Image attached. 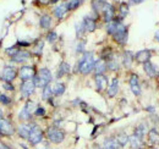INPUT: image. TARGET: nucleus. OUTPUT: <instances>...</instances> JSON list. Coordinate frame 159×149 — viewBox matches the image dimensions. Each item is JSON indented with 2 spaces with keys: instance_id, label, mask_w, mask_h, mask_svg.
<instances>
[{
  "instance_id": "obj_10",
  "label": "nucleus",
  "mask_w": 159,
  "mask_h": 149,
  "mask_svg": "<svg viewBox=\"0 0 159 149\" xmlns=\"http://www.w3.org/2000/svg\"><path fill=\"white\" fill-rule=\"evenodd\" d=\"M34 76H36V70H34L33 66L25 65V66H22L20 70H19V77H20L22 81H30V79H33Z\"/></svg>"
},
{
  "instance_id": "obj_29",
  "label": "nucleus",
  "mask_w": 159,
  "mask_h": 149,
  "mask_svg": "<svg viewBox=\"0 0 159 149\" xmlns=\"http://www.w3.org/2000/svg\"><path fill=\"white\" fill-rule=\"evenodd\" d=\"M52 22H53V20L52 17L49 16V15H43L39 20V26L43 28V29H49L50 27H52Z\"/></svg>"
},
{
  "instance_id": "obj_21",
  "label": "nucleus",
  "mask_w": 159,
  "mask_h": 149,
  "mask_svg": "<svg viewBox=\"0 0 159 149\" xmlns=\"http://www.w3.org/2000/svg\"><path fill=\"white\" fill-rule=\"evenodd\" d=\"M135 60V54L131 52V50H125L122 53V65L126 67V69H130L132 62Z\"/></svg>"
},
{
  "instance_id": "obj_18",
  "label": "nucleus",
  "mask_w": 159,
  "mask_h": 149,
  "mask_svg": "<svg viewBox=\"0 0 159 149\" xmlns=\"http://www.w3.org/2000/svg\"><path fill=\"white\" fill-rule=\"evenodd\" d=\"M129 146L131 149H144V139L139 138L132 133L129 138Z\"/></svg>"
},
{
  "instance_id": "obj_48",
  "label": "nucleus",
  "mask_w": 159,
  "mask_h": 149,
  "mask_svg": "<svg viewBox=\"0 0 159 149\" xmlns=\"http://www.w3.org/2000/svg\"><path fill=\"white\" fill-rule=\"evenodd\" d=\"M147 149H158V147H149V148H147Z\"/></svg>"
},
{
  "instance_id": "obj_23",
  "label": "nucleus",
  "mask_w": 159,
  "mask_h": 149,
  "mask_svg": "<svg viewBox=\"0 0 159 149\" xmlns=\"http://www.w3.org/2000/svg\"><path fill=\"white\" fill-rule=\"evenodd\" d=\"M107 70H108V67H107V61L105 60H103V59L96 60L94 67H93V71L96 72V74H104V72Z\"/></svg>"
},
{
  "instance_id": "obj_35",
  "label": "nucleus",
  "mask_w": 159,
  "mask_h": 149,
  "mask_svg": "<svg viewBox=\"0 0 159 149\" xmlns=\"http://www.w3.org/2000/svg\"><path fill=\"white\" fill-rule=\"evenodd\" d=\"M82 1H83V0H69V1L66 2L67 10H76L80 5L82 4Z\"/></svg>"
},
{
  "instance_id": "obj_28",
  "label": "nucleus",
  "mask_w": 159,
  "mask_h": 149,
  "mask_svg": "<svg viewBox=\"0 0 159 149\" xmlns=\"http://www.w3.org/2000/svg\"><path fill=\"white\" fill-rule=\"evenodd\" d=\"M69 72H70V65H69L66 61H62V62L59 65V69H58L57 77H58V78H61V77L66 76Z\"/></svg>"
},
{
  "instance_id": "obj_16",
  "label": "nucleus",
  "mask_w": 159,
  "mask_h": 149,
  "mask_svg": "<svg viewBox=\"0 0 159 149\" xmlns=\"http://www.w3.org/2000/svg\"><path fill=\"white\" fill-rule=\"evenodd\" d=\"M94 83H96V89L98 92H103L108 87V78L105 74H96L94 76Z\"/></svg>"
},
{
  "instance_id": "obj_6",
  "label": "nucleus",
  "mask_w": 159,
  "mask_h": 149,
  "mask_svg": "<svg viewBox=\"0 0 159 149\" xmlns=\"http://www.w3.org/2000/svg\"><path fill=\"white\" fill-rule=\"evenodd\" d=\"M17 74H19V71H17L14 66L7 65V66H5V67L2 69V71H1V79H2L4 82L11 83V82L17 77Z\"/></svg>"
},
{
  "instance_id": "obj_24",
  "label": "nucleus",
  "mask_w": 159,
  "mask_h": 149,
  "mask_svg": "<svg viewBox=\"0 0 159 149\" xmlns=\"http://www.w3.org/2000/svg\"><path fill=\"white\" fill-rule=\"evenodd\" d=\"M147 132H148V125H147L146 122H141V124H139V125L135 127L134 134L139 137V138H142V139H144V136L147 134Z\"/></svg>"
},
{
  "instance_id": "obj_32",
  "label": "nucleus",
  "mask_w": 159,
  "mask_h": 149,
  "mask_svg": "<svg viewBox=\"0 0 159 149\" xmlns=\"http://www.w3.org/2000/svg\"><path fill=\"white\" fill-rule=\"evenodd\" d=\"M32 112L31 111H28L25 106L21 109V111H20V114H19V119L20 120H22V121H27V120H31V117H32Z\"/></svg>"
},
{
  "instance_id": "obj_17",
  "label": "nucleus",
  "mask_w": 159,
  "mask_h": 149,
  "mask_svg": "<svg viewBox=\"0 0 159 149\" xmlns=\"http://www.w3.org/2000/svg\"><path fill=\"white\" fill-rule=\"evenodd\" d=\"M152 57V53L149 49H142V50H139L136 54H135V60L139 62V64H144L147 61H149V59Z\"/></svg>"
},
{
  "instance_id": "obj_1",
  "label": "nucleus",
  "mask_w": 159,
  "mask_h": 149,
  "mask_svg": "<svg viewBox=\"0 0 159 149\" xmlns=\"http://www.w3.org/2000/svg\"><path fill=\"white\" fill-rule=\"evenodd\" d=\"M96 59L92 52H84L77 62V71L81 74H88L93 71Z\"/></svg>"
},
{
  "instance_id": "obj_49",
  "label": "nucleus",
  "mask_w": 159,
  "mask_h": 149,
  "mask_svg": "<svg viewBox=\"0 0 159 149\" xmlns=\"http://www.w3.org/2000/svg\"><path fill=\"white\" fill-rule=\"evenodd\" d=\"M40 149H53V148H48V147H44V148H40Z\"/></svg>"
},
{
  "instance_id": "obj_15",
  "label": "nucleus",
  "mask_w": 159,
  "mask_h": 149,
  "mask_svg": "<svg viewBox=\"0 0 159 149\" xmlns=\"http://www.w3.org/2000/svg\"><path fill=\"white\" fill-rule=\"evenodd\" d=\"M147 139H148V143L151 144V147H158L159 146V131L153 127V129H149L147 132Z\"/></svg>"
},
{
  "instance_id": "obj_33",
  "label": "nucleus",
  "mask_w": 159,
  "mask_h": 149,
  "mask_svg": "<svg viewBox=\"0 0 159 149\" xmlns=\"http://www.w3.org/2000/svg\"><path fill=\"white\" fill-rule=\"evenodd\" d=\"M129 4H125V2H122L121 5H120V14H119V19L120 20H124L127 15H129Z\"/></svg>"
},
{
  "instance_id": "obj_5",
  "label": "nucleus",
  "mask_w": 159,
  "mask_h": 149,
  "mask_svg": "<svg viewBox=\"0 0 159 149\" xmlns=\"http://www.w3.org/2000/svg\"><path fill=\"white\" fill-rule=\"evenodd\" d=\"M114 40L120 44V45H125L127 43V39H129V29H127V26H125L122 22H120L115 33L113 34Z\"/></svg>"
},
{
  "instance_id": "obj_34",
  "label": "nucleus",
  "mask_w": 159,
  "mask_h": 149,
  "mask_svg": "<svg viewBox=\"0 0 159 149\" xmlns=\"http://www.w3.org/2000/svg\"><path fill=\"white\" fill-rule=\"evenodd\" d=\"M53 97V91H52V86H47L43 88V92H42V98L44 100H50Z\"/></svg>"
},
{
  "instance_id": "obj_11",
  "label": "nucleus",
  "mask_w": 159,
  "mask_h": 149,
  "mask_svg": "<svg viewBox=\"0 0 159 149\" xmlns=\"http://www.w3.org/2000/svg\"><path fill=\"white\" fill-rule=\"evenodd\" d=\"M143 71L149 78H157L159 76V71L156 65H153L152 61H147L143 64Z\"/></svg>"
},
{
  "instance_id": "obj_12",
  "label": "nucleus",
  "mask_w": 159,
  "mask_h": 149,
  "mask_svg": "<svg viewBox=\"0 0 159 149\" xmlns=\"http://www.w3.org/2000/svg\"><path fill=\"white\" fill-rule=\"evenodd\" d=\"M102 14H103V19L107 23H109L110 21H113L115 17V10H114V6L109 2L105 4V6L103 7L102 10Z\"/></svg>"
},
{
  "instance_id": "obj_4",
  "label": "nucleus",
  "mask_w": 159,
  "mask_h": 149,
  "mask_svg": "<svg viewBox=\"0 0 159 149\" xmlns=\"http://www.w3.org/2000/svg\"><path fill=\"white\" fill-rule=\"evenodd\" d=\"M43 137H44L43 130L38 125L31 124V132H30V137L27 139L30 142V144L31 146H38L39 143L43 142Z\"/></svg>"
},
{
  "instance_id": "obj_14",
  "label": "nucleus",
  "mask_w": 159,
  "mask_h": 149,
  "mask_svg": "<svg viewBox=\"0 0 159 149\" xmlns=\"http://www.w3.org/2000/svg\"><path fill=\"white\" fill-rule=\"evenodd\" d=\"M30 59H31V53H30L28 50H25V49H19V52L11 57L12 62H16V64L26 62V61H28Z\"/></svg>"
},
{
  "instance_id": "obj_41",
  "label": "nucleus",
  "mask_w": 159,
  "mask_h": 149,
  "mask_svg": "<svg viewBox=\"0 0 159 149\" xmlns=\"http://www.w3.org/2000/svg\"><path fill=\"white\" fill-rule=\"evenodd\" d=\"M34 115L36 116H44L45 115V109L42 108V106H37V109L34 111Z\"/></svg>"
},
{
  "instance_id": "obj_44",
  "label": "nucleus",
  "mask_w": 159,
  "mask_h": 149,
  "mask_svg": "<svg viewBox=\"0 0 159 149\" xmlns=\"http://www.w3.org/2000/svg\"><path fill=\"white\" fill-rule=\"evenodd\" d=\"M0 149H12V148H10L9 146H6L4 143H0Z\"/></svg>"
},
{
  "instance_id": "obj_13",
  "label": "nucleus",
  "mask_w": 159,
  "mask_h": 149,
  "mask_svg": "<svg viewBox=\"0 0 159 149\" xmlns=\"http://www.w3.org/2000/svg\"><path fill=\"white\" fill-rule=\"evenodd\" d=\"M81 22H82V25H83L84 32L92 33V32H94L96 28H97V22H96V20L93 19L92 16H84Z\"/></svg>"
},
{
  "instance_id": "obj_26",
  "label": "nucleus",
  "mask_w": 159,
  "mask_h": 149,
  "mask_svg": "<svg viewBox=\"0 0 159 149\" xmlns=\"http://www.w3.org/2000/svg\"><path fill=\"white\" fill-rule=\"evenodd\" d=\"M103 148L104 149H121L119 143L116 142L115 137H109L107 139H104L103 142Z\"/></svg>"
},
{
  "instance_id": "obj_45",
  "label": "nucleus",
  "mask_w": 159,
  "mask_h": 149,
  "mask_svg": "<svg viewBox=\"0 0 159 149\" xmlns=\"http://www.w3.org/2000/svg\"><path fill=\"white\" fill-rule=\"evenodd\" d=\"M39 2H42V4H49L50 2V0H38Z\"/></svg>"
},
{
  "instance_id": "obj_47",
  "label": "nucleus",
  "mask_w": 159,
  "mask_h": 149,
  "mask_svg": "<svg viewBox=\"0 0 159 149\" xmlns=\"http://www.w3.org/2000/svg\"><path fill=\"white\" fill-rule=\"evenodd\" d=\"M4 119V114H2V111L0 110V120H2Z\"/></svg>"
},
{
  "instance_id": "obj_2",
  "label": "nucleus",
  "mask_w": 159,
  "mask_h": 149,
  "mask_svg": "<svg viewBox=\"0 0 159 149\" xmlns=\"http://www.w3.org/2000/svg\"><path fill=\"white\" fill-rule=\"evenodd\" d=\"M52 79H53V74L50 72V70L47 69V67L40 69L39 71L36 74V76L33 77L34 86L38 87V88H44V87L49 86Z\"/></svg>"
},
{
  "instance_id": "obj_22",
  "label": "nucleus",
  "mask_w": 159,
  "mask_h": 149,
  "mask_svg": "<svg viewBox=\"0 0 159 149\" xmlns=\"http://www.w3.org/2000/svg\"><path fill=\"white\" fill-rule=\"evenodd\" d=\"M129 138H130V136L125 131H120L115 134V139H116V142L119 143L121 148H125L129 144Z\"/></svg>"
},
{
  "instance_id": "obj_19",
  "label": "nucleus",
  "mask_w": 159,
  "mask_h": 149,
  "mask_svg": "<svg viewBox=\"0 0 159 149\" xmlns=\"http://www.w3.org/2000/svg\"><path fill=\"white\" fill-rule=\"evenodd\" d=\"M107 93L110 98H114L116 94L119 93V79L116 77H114L109 84V87L107 88Z\"/></svg>"
},
{
  "instance_id": "obj_25",
  "label": "nucleus",
  "mask_w": 159,
  "mask_h": 149,
  "mask_svg": "<svg viewBox=\"0 0 159 149\" xmlns=\"http://www.w3.org/2000/svg\"><path fill=\"white\" fill-rule=\"evenodd\" d=\"M67 11H69V10H67V5H66V2H65V4H60L58 6H55L54 10H53V14H54V16L58 20H61L66 15Z\"/></svg>"
},
{
  "instance_id": "obj_40",
  "label": "nucleus",
  "mask_w": 159,
  "mask_h": 149,
  "mask_svg": "<svg viewBox=\"0 0 159 149\" xmlns=\"http://www.w3.org/2000/svg\"><path fill=\"white\" fill-rule=\"evenodd\" d=\"M43 47H44V43H43L42 40H39V42L36 44V49H34V53H36V54H42Z\"/></svg>"
},
{
  "instance_id": "obj_39",
  "label": "nucleus",
  "mask_w": 159,
  "mask_h": 149,
  "mask_svg": "<svg viewBox=\"0 0 159 149\" xmlns=\"http://www.w3.org/2000/svg\"><path fill=\"white\" fill-rule=\"evenodd\" d=\"M84 48H86V43L84 42H79V44H77V47H76V53H84L86 50H84Z\"/></svg>"
},
{
  "instance_id": "obj_43",
  "label": "nucleus",
  "mask_w": 159,
  "mask_h": 149,
  "mask_svg": "<svg viewBox=\"0 0 159 149\" xmlns=\"http://www.w3.org/2000/svg\"><path fill=\"white\" fill-rule=\"evenodd\" d=\"M154 40L159 42V29H157V31H156V33H154Z\"/></svg>"
},
{
  "instance_id": "obj_31",
  "label": "nucleus",
  "mask_w": 159,
  "mask_h": 149,
  "mask_svg": "<svg viewBox=\"0 0 159 149\" xmlns=\"http://www.w3.org/2000/svg\"><path fill=\"white\" fill-rule=\"evenodd\" d=\"M107 67H108V70H110V71H118L120 69L119 61L113 57V59H110L109 61H107Z\"/></svg>"
},
{
  "instance_id": "obj_20",
  "label": "nucleus",
  "mask_w": 159,
  "mask_h": 149,
  "mask_svg": "<svg viewBox=\"0 0 159 149\" xmlns=\"http://www.w3.org/2000/svg\"><path fill=\"white\" fill-rule=\"evenodd\" d=\"M17 134L20 136L22 139H28L30 137V132H31V124H21L20 126L17 127Z\"/></svg>"
},
{
  "instance_id": "obj_27",
  "label": "nucleus",
  "mask_w": 159,
  "mask_h": 149,
  "mask_svg": "<svg viewBox=\"0 0 159 149\" xmlns=\"http://www.w3.org/2000/svg\"><path fill=\"white\" fill-rule=\"evenodd\" d=\"M52 91H53V95L60 97V95H62V94L65 93L66 86H65L62 82H57V83H54V84L52 86Z\"/></svg>"
},
{
  "instance_id": "obj_42",
  "label": "nucleus",
  "mask_w": 159,
  "mask_h": 149,
  "mask_svg": "<svg viewBox=\"0 0 159 149\" xmlns=\"http://www.w3.org/2000/svg\"><path fill=\"white\" fill-rule=\"evenodd\" d=\"M144 0H130L129 1V5H139L141 2H143Z\"/></svg>"
},
{
  "instance_id": "obj_9",
  "label": "nucleus",
  "mask_w": 159,
  "mask_h": 149,
  "mask_svg": "<svg viewBox=\"0 0 159 149\" xmlns=\"http://www.w3.org/2000/svg\"><path fill=\"white\" fill-rule=\"evenodd\" d=\"M129 86H130V89L134 93V95L139 97V95L142 94V88H141V84H139V78L136 74H131L130 78H129Z\"/></svg>"
},
{
  "instance_id": "obj_7",
  "label": "nucleus",
  "mask_w": 159,
  "mask_h": 149,
  "mask_svg": "<svg viewBox=\"0 0 159 149\" xmlns=\"http://www.w3.org/2000/svg\"><path fill=\"white\" fill-rule=\"evenodd\" d=\"M15 132H16V129L14 127V125H12L9 120H6V119L0 120V134H1V136L10 137V136H12Z\"/></svg>"
},
{
  "instance_id": "obj_46",
  "label": "nucleus",
  "mask_w": 159,
  "mask_h": 149,
  "mask_svg": "<svg viewBox=\"0 0 159 149\" xmlns=\"http://www.w3.org/2000/svg\"><path fill=\"white\" fill-rule=\"evenodd\" d=\"M60 0H50V2H52V4H57V2H59Z\"/></svg>"
},
{
  "instance_id": "obj_37",
  "label": "nucleus",
  "mask_w": 159,
  "mask_h": 149,
  "mask_svg": "<svg viewBox=\"0 0 159 149\" xmlns=\"http://www.w3.org/2000/svg\"><path fill=\"white\" fill-rule=\"evenodd\" d=\"M75 29H76V36L79 38L82 37V34L84 33V28H83V25H82V22H79V23H76V26H75Z\"/></svg>"
},
{
  "instance_id": "obj_8",
  "label": "nucleus",
  "mask_w": 159,
  "mask_h": 149,
  "mask_svg": "<svg viewBox=\"0 0 159 149\" xmlns=\"http://www.w3.org/2000/svg\"><path fill=\"white\" fill-rule=\"evenodd\" d=\"M34 89H36V86H34L33 79L23 81V82L21 83L20 92H21V95H22L23 98H28V97H31L32 94L34 93Z\"/></svg>"
},
{
  "instance_id": "obj_38",
  "label": "nucleus",
  "mask_w": 159,
  "mask_h": 149,
  "mask_svg": "<svg viewBox=\"0 0 159 149\" xmlns=\"http://www.w3.org/2000/svg\"><path fill=\"white\" fill-rule=\"evenodd\" d=\"M0 103L4 104V105H9V104H11V99H10L9 97L1 94V95H0Z\"/></svg>"
},
{
  "instance_id": "obj_30",
  "label": "nucleus",
  "mask_w": 159,
  "mask_h": 149,
  "mask_svg": "<svg viewBox=\"0 0 159 149\" xmlns=\"http://www.w3.org/2000/svg\"><path fill=\"white\" fill-rule=\"evenodd\" d=\"M105 4H107L105 0H92V9L94 12H102Z\"/></svg>"
},
{
  "instance_id": "obj_36",
  "label": "nucleus",
  "mask_w": 159,
  "mask_h": 149,
  "mask_svg": "<svg viewBox=\"0 0 159 149\" xmlns=\"http://www.w3.org/2000/svg\"><path fill=\"white\" fill-rule=\"evenodd\" d=\"M57 39H58V33L55 31H50L47 34V42H49V43H54Z\"/></svg>"
},
{
  "instance_id": "obj_3",
  "label": "nucleus",
  "mask_w": 159,
  "mask_h": 149,
  "mask_svg": "<svg viewBox=\"0 0 159 149\" xmlns=\"http://www.w3.org/2000/svg\"><path fill=\"white\" fill-rule=\"evenodd\" d=\"M45 136H47V138H48V141L50 143H53V144H60V143L64 142L66 133L61 130V129L57 127V126H52V127H49L47 130Z\"/></svg>"
}]
</instances>
